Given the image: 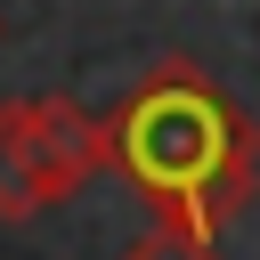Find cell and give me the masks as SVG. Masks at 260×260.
Listing matches in <instances>:
<instances>
[{
	"instance_id": "obj_1",
	"label": "cell",
	"mask_w": 260,
	"mask_h": 260,
	"mask_svg": "<svg viewBox=\"0 0 260 260\" xmlns=\"http://www.w3.org/2000/svg\"><path fill=\"white\" fill-rule=\"evenodd\" d=\"M106 171H122L154 228L219 244V228L260 187V130L203 65L162 57L106 114Z\"/></svg>"
},
{
	"instance_id": "obj_2",
	"label": "cell",
	"mask_w": 260,
	"mask_h": 260,
	"mask_svg": "<svg viewBox=\"0 0 260 260\" xmlns=\"http://www.w3.org/2000/svg\"><path fill=\"white\" fill-rule=\"evenodd\" d=\"M106 171V114L73 98H0V219L73 203Z\"/></svg>"
},
{
	"instance_id": "obj_3",
	"label": "cell",
	"mask_w": 260,
	"mask_h": 260,
	"mask_svg": "<svg viewBox=\"0 0 260 260\" xmlns=\"http://www.w3.org/2000/svg\"><path fill=\"white\" fill-rule=\"evenodd\" d=\"M122 260H219V244H203V236H171V228H154L146 244H130Z\"/></svg>"
}]
</instances>
